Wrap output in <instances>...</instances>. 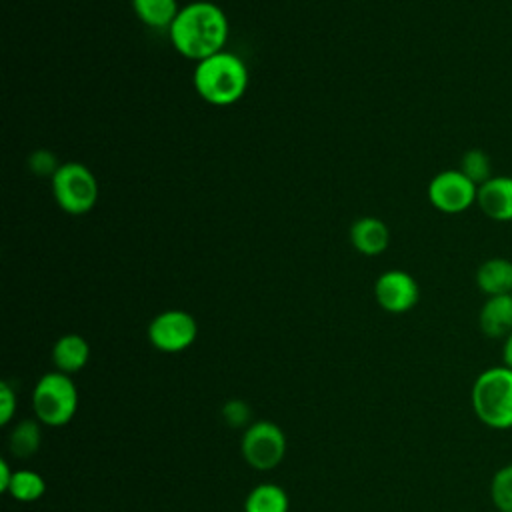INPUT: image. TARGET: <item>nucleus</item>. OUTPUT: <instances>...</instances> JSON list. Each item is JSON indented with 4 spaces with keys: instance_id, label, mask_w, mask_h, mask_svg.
<instances>
[{
    "instance_id": "15",
    "label": "nucleus",
    "mask_w": 512,
    "mask_h": 512,
    "mask_svg": "<svg viewBox=\"0 0 512 512\" xmlns=\"http://www.w3.org/2000/svg\"><path fill=\"white\" fill-rule=\"evenodd\" d=\"M180 8L182 6L178 4V0H132V10L136 18L152 30L168 32Z\"/></svg>"
},
{
    "instance_id": "18",
    "label": "nucleus",
    "mask_w": 512,
    "mask_h": 512,
    "mask_svg": "<svg viewBox=\"0 0 512 512\" xmlns=\"http://www.w3.org/2000/svg\"><path fill=\"white\" fill-rule=\"evenodd\" d=\"M46 482L44 478L34 470H14V476L10 480L8 492L18 502H36L44 496Z\"/></svg>"
},
{
    "instance_id": "5",
    "label": "nucleus",
    "mask_w": 512,
    "mask_h": 512,
    "mask_svg": "<svg viewBox=\"0 0 512 512\" xmlns=\"http://www.w3.org/2000/svg\"><path fill=\"white\" fill-rule=\"evenodd\" d=\"M56 204L74 216L86 214L98 200V180L82 162H64L50 178Z\"/></svg>"
},
{
    "instance_id": "17",
    "label": "nucleus",
    "mask_w": 512,
    "mask_h": 512,
    "mask_svg": "<svg viewBox=\"0 0 512 512\" xmlns=\"http://www.w3.org/2000/svg\"><path fill=\"white\" fill-rule=\"evenodd\" d=\"M38 422L40 420H20L14 426V430L10 432L8 444H10V450L16 458H28V456L38 452L40 440H42Z\"/></svg>"
},
{
    "instance_id": "10",
    "label": "nucleus",
    "mask_w": 512,
    "mask_h": 512,
    "mask_svg": "<svg viewBox=\"0 0 512 512\" xmlns=\"http://www.w3.org/2000/svg\"><path fill=\"white\" fill-rule=\"evenodd\" d=\"M476 206L494 222H512V176H492L478 186Z\"/></svg>"
},
{
    "instance_id": "7",
    "label": "nucleus",
    "mask_w": 512,
    "mask_h": 512,
    "mask_svg": "<svg viewBox=\"0 0 512 512\" xmlns=\"http://www.w3.org/2000/svg\"><path fill=\"white\" fill-rule=\"evenodd\" d=\"M478 186L458 168L438 172L428 182V200L442 214H462L476 204Z\"/></svg>"
},
{
    "instance_id": "6",
    "label": "nucleus",
    "mask_w": 512,
    "mask_h": 512,
    "mask_svg": "<svg viewBox=\"0 0 512 512\" xmlns=\"http://www.w3.org/2000/svg\"><path fill=\"white\" fill-rule=\"evenodd\" d=\"M240 450L254 470H272L286 454V436L278 424L258 420L244 430Z\"/></svg>"
},
{
    "instance_id": "23",
    "label": "nucleus",
    "mask_w": 512,
    "mask_h": 512,
    "mask_svg": "<svg viewBox=\"0 0 512 512\" xmlns=\"http://www.w3.org/2000/svg\"><path fill=\"white\" fill-rule=\"evenodd\" d=\"M16 412V392L8 382H0V424L6 426Z\"/></svg>"
},
{
    "instance_id": "20",
    "label": "nucleus",
    "mask_w": 512,
    "mask_h": 512,
    "mask_svg": "<svg viewBox=\"0 0 512 512\" xmlns=\"http://www.w3.org/2000/svg\"><path fill=\"white\" fill-rule=\"evenodd\" d=\"M490 498L498 512H512V462L494 472L490 480Z\"/></svg>"
},
{
    "instance_id": "19",
    "label": "nucleus",
    "mask_w": 512,
    "mask_h": 512,
    "mask_svg": "<svg viewBox=\"0 0 512 512\" xmlns=\"http://www.w3.org/2000/svg\"><path fill=\"white\" fill-rule=\"evenodd\" d=\"M458 170L468 176L476 186H480L482 182H486L488 178H492V162L490 156L482 150V148H470L462 154L460 158V166Z\"/></svg>"
},
{
    "instance_id": "13",
    "label": "nucleus",
    "mask_w": 512,
    "mask_h": 512,
    "mask_svg": "<svg viewBox=\"0 0 512 512\" xmlns=\"http://www.w3.org/2000/svg\"><path fill=\"white\" fill-rule=\"evenodd\" d=\"M476 286L486 298L512 294V260L502 256L484 260L476 270Z\"/></svg>"
},
{
    "instance_id": "1",
    "label": "nucleus",
    "mask_w": 512,
    "mask_h": 512,
    "mask_svg": "<svg viewBox=\"0 0 512 512\" xmlns=\"http://www.w3.org/2000/svg\"><path fill=\"white\" fill-rule=\"evenodd\" d=\"M228 34L230 24L224 10L208 0L184 4L168 28L176 52L194 62L222 52Z\"/></svg>"
},
{
    "instance_id": "16",
    "label": "nucleus",
    "mask_w": 512,
    "mask_h": 512,
    "mask_svg": "<svg viewBox=\"0 0 512 512\" xmlns=\"http://www.w3.org/2000/svg\"><path fill=\"white\" fill-rule=\"evenodd\" d=\"M290 500L278 484H258L244 502V512H288Z\"/></svg>"
},
{
    "instance_id": "22",
    "label": "nucleus",
    "mask_w": 512,
    "mask_h": 512,
    "mask_svg": "<svg viewBox=\"0 0 512 512\" xmlns=\"http://www.w3.org/2000/svg\"><path fill=\"white\" fill-rule=\"evenodd\" d=\"M222 416H224L226 424L232 426V428L246 426L248 420H250V406L244 400H236V398L228 400L222 406Z\"/></svg>"
},
{
    "instance_id": "25",
    "label": "nucleus",
    "mask_w": 512,
    "mask_h": 512,
    "mask_svg": "<svg viewBox=\"0 0 512 512\" xmlns=\"http://www.w3.org/2000/svg\"><path fill=\"white\" fill-rule=\"evenodd\" d=\"M502 360H504V366L512 368V332L504 338V344H502Z\"/></svg>"
},
{
    "instance_id": "2",
    "label": "nucleus",
    "mask_w": 512,
    "mask_h": 512,
    "mask_svg": "<svg viewBox=\"0 0 512 512\" xmlns=\"http://www.w3.org/2000/svg\"><path fill=\"white\" fill-rule=\"evenodd\" d=\"M192 82L204 102L230 106L238 102L248 88V68L240 56L222 50L196 62Z\"/></svg>"
},
{
    "instance_id": "12",
    "label": "nucleus",
    "mask_w": 512,
    "mask_h": 512,
    "mask_svg": "<svg viewBox=\"0 0 512 512\" xmlns=\"http://www.w3.org/2000/svg\"><path fill=\"white\" fill-rule=\"evenodd\" d=\"M350 242L356 252L364 256H378L390 244V230L384 220L376 216H362L350 226Z\"/></svg>"
},
{
    "instance_id": "8",
    "label": "nucleus",
    "mask_w": 512,
    "mask_h": 512,
    "mask_svg": "<svg viewBox=\"0 0 512 512\" xmlns=\"http://www.w3.org/2000/svg\"><path fill=\"white\" fill-rule=\"evenodd\" d=\"M198 324L186 310H164L148 324V340L160 352H182L194 344Z\"/></svg>"
},
{
    "instance_id": "4",
    "label": "nucleus",
    "mask_w": 512,
    "mask_h": 512,
    "mask_svg": "<svg viewBox=\"0 0 512 512\" xmlns=\"http://www.w3.org/2000/svg\"><path fill=\"white\" fill-rule=\"evenodd\" d=\"M78 408V390L72 378L64 372H46L34 386L32 410L36 420L46 426L68 424Z\"/></svg>"
},
{
    "instance_id": "11",
    "label": "nucleus",
    "mask_w": 512,
    "mask_h": 512,
    "mask_svg": "<svg viewBox=\"0 0 512 512\" xmlns=\"http://www.w3.org/2000/svg\"><path fill=\"white\" fill-rule=\"evenodd\" d=\"M478 328L486 338L504 340L512 332V294L488 296L478 312Z\"/></svg>"
},
{
    "instance_id": "14",
    "label": "nucleus",
    "mask_w": 512,
    "mask_h": 512,
    "mask_svg": "<svg viewBox=\"0 0 512 512\" xmlns=\"http://www.w3.org/2000/svg\"><path fill=\"white\" fill-rule=\"evenodd\" d=\"M90 358V346L80 334H64L52 346V362L58 372H80Z\"/></svg>"
},
{
    "instance_id": "9",
    "label": "nucleus",
    "mask_w": 512,
    "mask_h": 512,
    "mask_svg": "<svg viewBox=\"0 0 512 512\" xmlns=\"http://www.w3.org/2000/svg\"><path fill=\"white\" fill-rule=\"evenodd\" d=\"M374 298L378 306L390 314H404L418 304L420 288L406 270H386L376 278Z\"/></svg>"
},
{
    "instance_id": "21",
    "label": "nucleus",
    "mask_w": 512,
    "mask_h": 512,
    "mask_svg": "<svg viewBox=\"0 0 512 512\" xmlns=\"http://www.w3.org/2000/svg\"><path fill=\"white\" fill-rule=\"evenodd\" d=\"M28 168L32 174L40 176V178H52L58 168H60V162L56 158L54 152L46 150V148H40V150H34L30 156H28Z\"/></svg>"
},
{
    "instance_id": "24",
    "label": "nucleus",
    "mask_w": 512,
    "mask_h": 512,
    "mask_svg": "<svg viewBox=\"0 0 512 512\" xmlns=\"http://www.w3.org/2000/svg\"><path fill=\"white\" fill-rule=\"evenodd\" d=\"M12 476H14V470H10V466H8L6 460H0V490H2V492H8V486H10Z\"/></svg>"
},
{
    "instance_id": "3",
    "label": "nucleus",
    "mask_w": 512,
    "mask_h": 512,
    "mask_svg": "<svg viewBox=\"0 0 512 512\" xmlns=\"http://www.w3.org/2000/svg\"><path fill=\"white\" fill-rule=\"evenodd\" d=\"M470 404L484 426L512 428V368L502 364L482 370L472 384Z\"/></svg>"
}]
</instances>
